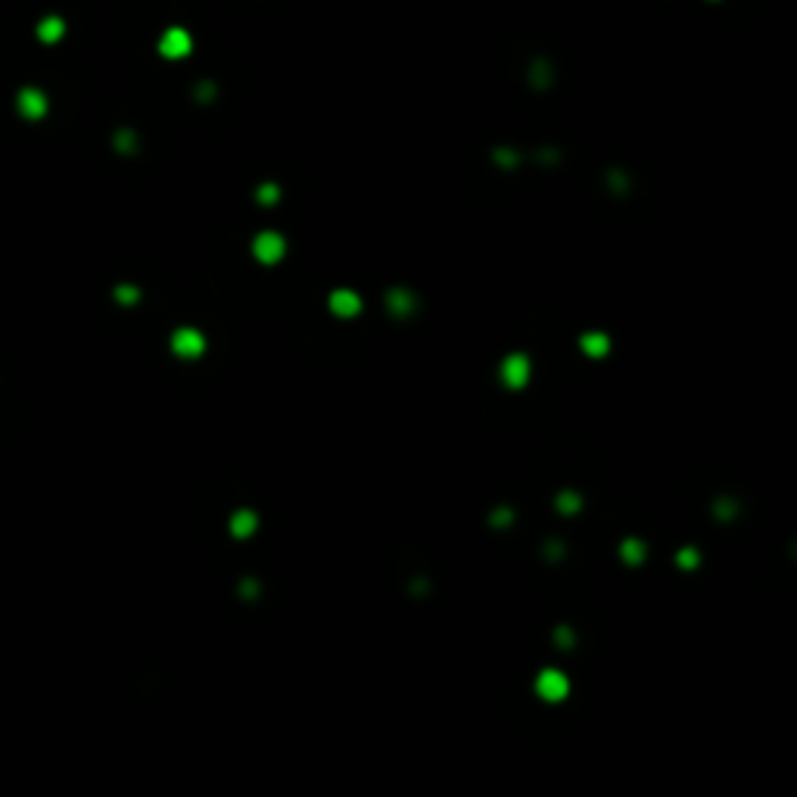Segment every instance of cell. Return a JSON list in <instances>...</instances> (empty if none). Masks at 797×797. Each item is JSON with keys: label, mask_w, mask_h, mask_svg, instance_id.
Listing matches in <instances>:
<instances>
[{"label": "cell", "mask_w": 797, "mask_h": 797, "mask_svg": "<svg viewBox=\"0 0 797 797\" xmlns=\"http://www.w3.org/2000/svg\"><path fill=\"white\" fill-rule=\"evenodd\" d=\"M159 50H162V57H168V59H181L193 50V41L184 28H168L159 41Z\"/></svg>", "instance_id": "cell-5"}, {"label": "cell", "mask_w": 797, "mask_h": 797, "mask_svg": "<svg viewBox=\"0 0 797 797\" xmlns=\"http://www.w3.org/2000/svg\"><path fill=\"white\" fill-rule=\"evenodd\" d=\"M59 31H62V25H59L57 19H50V22H44V25H41V38H47V41H50V38H57Z\"/></svg>", "instance_id": "cell-15"}, {"label": "cell", "mask_w": 797, "mask_h": 797, "mask_svg": "<svg viewBox=\"0 0 797 797\" xmlns=\"http://www.w3.org/2000/svg\"><path fill=\"white\" fill-rule=\"evenodd\" d=\"M676 561H679V567H682V570H692V567H698L701 554L694 551V549H682V551L676 554Z\"/></svg>", "instance_id": "cell-13"}, {"label": "cell", "mask_w": 797, "mask_h": 797, "mask_svg": "<svg viewBox=\"0 0 797 797\" xmlns=\"http://www.w3.org/2000/svg\"><path fill=\"white\" fill-rule=\"evenodd\" d=\"M583 508V498L576 492H561L558 495V511L561 514H576Z\"/></svg>", "instance_id": "cell-12"}, {"label": "cell", "mask_w": 797, "mask_h": 797, "mask_svg": "<svg viewBox=\"0 0 797 797\" xmlns=\"http://www.w3.org/2000/svg\"><path fill=\"white\" fill-rule=\"evenodd\" d=\"M580 349L592 358H601V355H607V349H611V340H607V333L592 331V333H583L580 337Z\"/></svg>", "instance_id": "cell-7"}, {"label": "cell", "mask_w": 797, "mask_h": 797, "mask_svg": "<svg viewBox=\"0 0 797 797\" xmlns=\"http://www.w3.org/2000/svg\"><path fill=\"white\" fill-rule=\"evenodd\" d=\"M558 645H561V648L573 645V636H570V629H558Z\"/></svg>", "instance_id": "cell-16"}, {"label": "cell", "mask_w": 797, "mask_h": 797, "mask_svg": "<svg viewBox=\"0 0 797 797\" xmlns=\"http://www.w3.org/2000/svg\"><path fill=\"white\" fill-rule=\"evenodd\" d=\"M19 106H22V113L25 115H31V119H35V115H41L44 113V93H38V91H25L22 93V100H19Z\"/></svg>", "instance_id": "cell-11"}, {"label": "cell", "mask_w": 797, "mask_h": 797, "mask_svg": "<svg viewBox=\"0 0 797 797\" xmlns=\"http://www.w3.org/2000/svg\"><path fill=\"white\" fill-rule=\"evenodd\" d=\"M620 558L626 561V564H642L645 561V545H642V539H626V542L620 545Z\"/></svg>", "instance_id": "cell-10"}, {"label": "cell", "mask_w": 797, "mask_h": 797, "mask_svg": "<svg viewBox=\"0 0 797 797\" xmlns=\"http://www.w3.org/2000/svg\"><path fill=\"white\" fill-rule=\"evenodd\" d=\"M327 306H331V311L337 318H355L362 311V299H358L355 290H333Z\"/></svg>", "instance_id": "cell-6"}, {"label": "cell", "mask_w": 797, "mask_h": 797, "mask_svg": "<svg viewBox=\"0 0 797 797\" xmlns=\"http://www.w3.org/2000/svg\"><path fill=\"white\" fill-rule=\"evenodd\" d=\"M527 380H529V358L523 352H511L502 362V384L511 389H520V386H527Z\"/></svg>", "instance_id": "cell-4"}, {"label": "cell", "mask_w": 797, "mask_h": 797, "mask_svg": "<svg viewBox=\"0 0 797 797\" xmlns=\"http://www.w3.org/2000/svg\"><path fill=\"white\" fill-rule=\"evenodd\" d=\"M536 692L542 694L545 701H561V698H567L570 682L561 670H542V673L536 676Z\"/></svg>", "instance_id": "cell-3"}, {"label": "cell", "mask_w": 797, "mask_h": 797, "mask_svg": "<svg viewBox=\"0 0 797 797\" xmlns=\"http://www.w3.org/2000/svg\"><path fill=\"white\" fill-rule=\"evenodd\" d=\"M389 309L396 311V315H411L414 311V296L408 290H389Z\"/></svg>", "instance_id": "cell-9"}, {"label": "cell", "mask_w": 797, "mask_h": 797, "mask_svg": "<svg viewBox=\"0 0 797 797\" xmlns=\"http://www.w3.org/2000/svg\"><path fill=\"white\" fill-rule=\"evenodd\" d=\"M277 197H280V190H277L275 184L259 187V202H262V206H271V202H277Z\"/></svg>", "instance_id": "cell-14"}, {"label": "cell", "mask_w": 797, "mask_h": 797, "mask_svg": "<svg viewBox=\"0 0 797 797\" xmlns=\"http://www.w3.org/2000/svg\"><path fill=\"white\" fill-rule=\"evenodd\" d=\"M256 527H259V517H256V511H237L231 517V533L237 536V539H246V536H253L256 533Z\"/></svg>", "instance_id": "cell-8"}, {"label": "cell", "mask_w": 797, "mask_h": 797, "mask_svg": "<svg viewBox=\"0 0 797 797\" xmlns=\"http://www.w3.org/2000/svg\"><path fill=\"white\" fill-rule=\"evenodd\" d=\"M284 253H287V243H284V237H280L277 231H262L259 237L253 240V256L262 265L280 262V259H284Z\"/></svg>", "instance_id": "cell-1"}, {"label": "cell", "mask_w": 797, "mask_h": 797, "mask_svg": "<svg viewBox=\"0 0 797 797\" xmlns=\"http://www.w3.org/2000/svg\"><path fill=\"white\" fill-rule=\"evenodd\" d=\"M171 349L181 358H197L206 349V337L200 331H193V327H181V331L171 333Z\"/></svg>", "instance_id": "cell-2"}]
</instances>
